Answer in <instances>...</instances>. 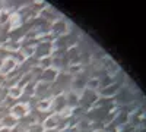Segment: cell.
I'll list each match as a JSON object with an SVG mask.
<instances>
[{"label": "cell", "mask_w": 146, "mask_h": 132, "mask_svg": "<svg viewBox=\"0 0 146 132\" xmlns=\"http://www.w3.org/2000/svg\"><path fill=\"white\" fill-rule=\"evenodd\" d=\"M19 122L16 121V119H13L9 113L7 115H5V116H2L0 117V128H7V129H13L16 125H18Z\"/></svg>", "instance_id": "1"}, {"label": "cell", "mask_w": 146, "mask_h": 132, "mask_svg": "<svg viewBox=\"0 0 146 132\" xmlns=\"http://www.w3.org/2000/svg\"><path fill=\"white\" fill-rule=\"evenodd\" d=\"M27 132H44V128H42V125L41 123H32L31 126H28L27 128Z\"/></svg>", "instance_id": "2"}]
</instances>
